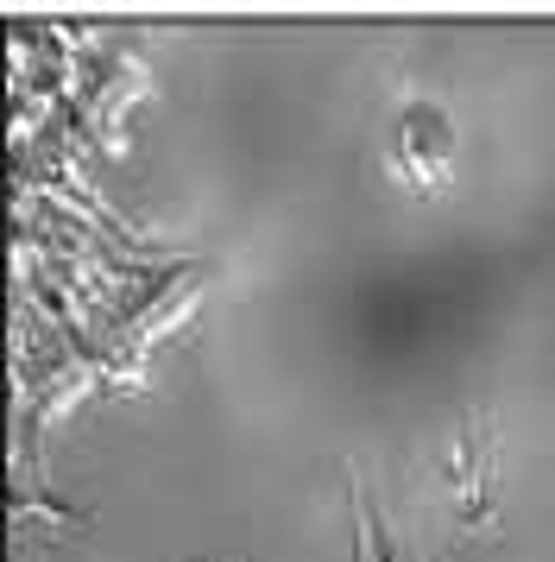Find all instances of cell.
Listing matches in <instances>:
<instances>
[{
  "label": "cell",
  "mask_w": 555,
  "mask_h": 562,
  "mask_svg": "<svg viewBox=\"0 0 555 562\" xmlns=\"http://www.w3.org/2000/svg\"><path fill=\"white\" fill-rule=\"evenodd\" d=\"M202 284H208V266H196V272H177V279H165L158 291H151L146 310H133L121 323V335L107 341V367H114V380H133V367L158 348V341H171L183 323H190V310H196Z\"/></svg>",
  "instance_id": "obj_1"
},
{
  "label": "cell",
  "mask_w": 555,
  "mask_h": 562,
  "mask_svg": "<svg viewBox=\"0 0 555 562\" xmlns=\"http://www.w3.org/2000/svg\"><path fill=\"white\" fill-rule=\"evenodd\" d=\"M449 158H454V127L435 102H410L392 121V171L410 190H435L449 183Z\"/></svg>",
  "instance_id": "obj_2"
},
{
  "label": "cell",
  "mask_w": 555,
  "mask_h": 562,
  "mask_svg": "<svg viewBox=\"0 0 555 562\" xmlns=\"http://www.w3.org/2000/svg\"><path fill=\"white\" fill-rule=\"evenodd\" d=\"M486 493H492V436L461 430L449 449V506L461 525H486Z\"/></svg>",
  "instance_id": "obj_3"
},
{
  "label": "cell",
  "mask_w": 555,
  "mask_h": 562,
  "mask_svg": "<svg viewBox=\"0 0 555 562\" xmlns=\"http://www.w3.org/2000/svg\"><path fill=\"white\" fill-rule=\"evenodd\" d=\"M348 512H353V562H392L378 550V518H373V506H366L360 474H348Z\"/></svg>",
  "instance_id": "obj_4"
}]
</instances>
